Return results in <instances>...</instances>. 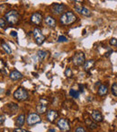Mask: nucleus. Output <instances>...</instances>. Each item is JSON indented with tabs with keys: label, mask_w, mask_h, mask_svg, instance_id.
Listing matches in <instances>:
<instances>
[{
	"label": "nucleus",
	"mask_w": 117,
	"mask_h": 132,
	"mask_svg": "<svg viewBox=\"0 0 117 132\" xmlns=\"http://www.w3.org/2000/svg\"><path fill=\"white\" fill-rule=\"evenodd\" d=\"M57 125L62 132L70 131V123L67 119H64V118L60 119L57 122Z\"/></svg>",
	"instance_id": "6"
},
{
	"label": "nucleus",
	"mask_w": 117,
	"mask_h": 132,
	"mask_svg": "<svg viewBox=\"0 0 117 132\" xmlns=\"http://www.w3.org/2000/svg\"><path fill=\"white\" fill-rule=\"evenodd\" d=\"M0 27L1 28H4V29H6V21L4 20V18H0Z\"/></svg>",
	"instance_id": "25"
},
{
	"label": "nucleus",
	"mask_w": 117,
	"mask_h": 132,
	"mask_svg": "<svg viewBox=\"0 0 117 132\" xmlns=\"http://www.w3.org/2000/svg\"><path fill=\"white\" fill-rule=\"evenodd\" d=\"M86 124L88 125V127L90 130H94V129L97 128V124L96 122H93L90 119H86Z\"/></svg>",
	"instance_id": "19"
},
{
	"label": "nucleus",
	"mask_w": 117,
	"mask_h": 132,
	"mask_svg": "<svg viewBox=\"0 0 117 132\" xmlns=\"http://www.w3.org/2000/svg\"><path fill=\"white\" fill-rule=\"evenodd\" d=\"M66 9H67V6H66L64 4H53L52 5V13L53 14H63L65 13Z\"/></svg>",
	"instance_id": "7"
},
{
	"label": "nucleus",
	"mask_w": 117,
	"mask_h": 132,
	"mask_svg": "<svg viewBox=\"0 0 117 132\" xmlns=\"http://www.w3.org/2000/svg\"><path fill=\"white\" fill-rule=\"evenodd\" d=\"M58 113L57 111L55 110H50L47 112V120L50 121V122H54L58 119Z\"/></svg>",
	"instance_id": "11"
},
{
	"label": "nucleus",
	"mask_w": 117,
	"mask_h": 132,
	"mask_svg": "<svg viewBox=\"0 0 117 132\" xmlns=\"http://www.w3.org/2000/svg\"><path fill=\"white\" fill-rule=\"evenodd\" d=\"M47 108H48L47 103L44 102L43 99H42V100H40V103L36 106V112H37V113H39V114H43V113L46 112Z\"/></svg>",
	"instance_id": "10"
},
{
	"label": "nucleus",
	"mask_w": 117,
	"mask_h": 132,
	"mask_svg": "<svg viewBox=\"0 0 117 132\" xmlns=\"http://www.w3.org/2000/svg\"><path fill=\"white\" fill-rule=\"evenodd\" d=\"M64 74H65V76H72V71H71V69L70 68H67V69L65 70V72H64Z\"/></svg>",
	"instance_id": "27"
},
{
	"label": "nucleus",
	"mask_w": 117,
	"mask_h": 132,
	"mask_svg": "<svg viewBox=\"0 0 117 132\" xmlns=\"http://www.w3.org/2000/svg\"><path fill=\"white\" fill-rule=\"evenodd\" d=\"M13 96L16 100H18V101H25L28 99L29 95H28V93L24 88L19 87L14 92Z\"/></svg>",
	"instance_id": "3"
},
{
	"label": "nucleus",
	"mask_w": 117,
	"mask_h": 132,
	"mask_svg": "<svg viewBox=\"0 0 117 132\" xmlns=\"http://www.w3.org/2000/svg\"><path fill=\"white\" fill-rule=\"evenodd\" d=\"M0 124L1 125H3V123H4V115H1V117H0Z\"/></svg>",
	"instance_id": "32"
},
{
	"label": "nucleus",
	"mask_w": 117,
	"mask_h": 132,
	"mask_svg": "<svg viewBox=\"0 0 117 132\" xmlns=\"http://www.w3.org/2000/svg\"><path fill=\"white\" fill-rule=\"evenodd\" d=\"M112 94L117 97V83H114L112 85Z\"/></svg>",
	"instance_id": "24"
},
{
	"label": "nucleus",
	"mask_w": 117,
	"mask_h": 132,
	"mask_svg": "<svg viewBox=\"0 0 117 132\" xmlns=\"http://www.w3.org/2000/svg\"><path fill=\"white\" fill-rule=\"evenodd\" d=\"M58 42H67V41H68V39L66 38L65 36L60 35V36H58Z\"/></svg>",
	"instance_id": "26"
},
{
	"label": "nucleus",
	"mask_w": 117,
	"mask_h": 132,
	"mask_svg": "<svg viewBox=\"0 0 117 132\" xmlns=\"http://www.w3.org/2000/svg\"><path fill=\"white\" fill-rule=\"evenodd\" d=\"M70 95L72 97H74V98H78L79 95V92H78V91H76L74 89H71L70 91Z\"/></svg>",
	"instance_id": "23"
},
{
	"label": "nucleus",
	"mask_w": 117,
	"mask_h": 132,
	"mask_svg": "<svg viewBox=\"0 0 117 132\" xmlns=\"http://www.w3.org/2000/svg\"><path fill=\"white\" fill-rule=\"evenodd\" d=\"M116 132H117V131H116Z\"/></svg>",
	"instance_id": "36"
},
{
	"label": "nucleus",
	"mask_w": 117,
	"mask_h": 132,
	"mask_svg": "<svg viewBox=\"0 0 117 132\" xmlns=\"http://www.w3.org/2000/svg\"><path fill=\"white\" fill-rule=\"evenodd\" d=\"M24 121H25L24 114H20L17 117V119H16V125H17L18 127H22V126L24 124Z\"/></svg>",
	"instance_id": "18"
},
{
	"label": "nucleus",
	"mask_w": 117,
	"mask_h": 132,
	"mask_svg": "<svg viewBox=\"0 0 117 132\" xmlns=\"http://www.w3.org/2000/svg\"><path fill=\"white\" fill-rule=\"evenodd\" d=\"M27 124L29 126H34L36 124L40 123V121H42V119H40V117L39 114L37 113H30L27 117Z\"/></svg>",
	"instance_id": "8"
},
{
	"label": "nucleus",
	"mask_w": 117,
	"mask_h": 132,
	"mask_svg": "<svg viewBox=\"0 0 117 132\" xmlns=\"http://www.w3.org/2000/svg\"><path fill=\"white\" fill-rule=\"evenodd\" d=\"M75 132H86V130L83 128V127H78V128L76 129Z\"/></svg>",
	"instance_id": "29"
},
{
	"label": "nucleus",
	"mask_w": 117,
	"mask_h": 132,
	"mask_svg": "<svg viewBox=\"0 0 117 132\" xmlns=\"http://www.w3.org/2000/svg\"><path fill=\"white\" fill-rule=\"evenodd\" d=\"M75 10L78 13H80V14H82L84 16H86V17H89L91 15V12L89 11V9H88L85 6H78V5H76V6H75Z\"/></svg>",
	"instance_id": "12"
},
{
	"label": "nucleus",
	"mask_w": 117,
	"mask_h": 132,
	"mask_svg": "<svg viewBox=\"0 0 117 132\" xmlns=\"http://www.w3.org/2000/svg\"><path fill=\"white\" fill-rule=\"evenodd\" d=\"M22 77H24L22 74L20 73L19 71H17V70H13V71H11V73L9 74V78L12 79V80H14V81L20 80Z\"/></svg>",
	"instance_id": "13"
},
{
	"label": "nucleus",
	"mask_w": 117,
	"mask_h": 132,
	"mask_svg": "<svg viewBox=\"0 0 117 132\" xmlns=\"http://www.w3.org/2000/svg\"><path fill=\"white\" fill-rule=\"evenodd\" d=\"M8 108L14 112H14H16V111L18 110V105H17V104H16V103H9V104H8Z\"/></svg>",
	"instance_id": "22"
},
{
	"label": "nucleus",
	"mask_w": 117,
	"mask_h": 132,
	"mask_svg": "<svg viewBox=\"0 0 117 132\" xmlns=\"http://www.w3.org/2000/svg\"><path fill=\"white\" fill-rule=\"evenodd\" d=\"M91 117H92V120L94 122H101V121H103V116H102L101 112L96 110L93 111L92 113H91Z\"/></svg>",
	"instance_id": "14"
},
{
	"label": "nucleus",
	"mask_w": 117,
	"mask_h": 132,
	"mask_svg": "<svg viewBox=\"0 0 117 132\" xmlns=\"http://www.w3.org/2000/svg\"><path fill=\"white\" fill-rule=\"evenodd\" d=\"M112 49H111V50H109V51H108V52H106L104 56H106V58H108V57H109V56H110V55H111V53H112Z\"/></svg>",
	"instance_id": "33"
},
{
	"label": "nucleus",
	"mask_w": 117,
	"mask_h": 132,
	"mask_svg": "<svg viewBox=\"0 0 117 132\" xmlns=\"http://www.w3.org/2000/svg\"><path fill=\"white\" fill-rule=\"evenodd\" d=\"M76 16L73 12L71 11H67L65 13L61 14L60 17V23L61 25H70L72 23H74L76 20Z\"/></svg>",
	"instance_id": "1"
},
{
	"label": "nucleus",
	"mask_w": 117,
	"mask_h": 132,
	"mask_svg": "<svg viewBox=\"0 0 117 132\" xmlns=\"http://www.w3.org/2000/svg\"><path fill=\"white\" fill-rule=\"evenodd\" d=\"M44 22L45 24L48 25L50 28H54V27L56 26V20H55V18H53L50 15H48L44 18Z\"/></svg>",
	"instance_id": "15"
},
{
	"label": "nucleus",
	"mask_w": 117,
	"mask_h": 132,
	"mask_svg": "<svg viewBox=\"0 0 117 132\" xmlns=\"http://www.w3.org/2000/svg\"><path fill=\"white\" fill-rule=\"evenodd\" d=\"M14 132H30V131L22 130V129H20V128H17V129H14Z\"/></svg>",
	"instance_id": "30"
},
{
	"label": "nucleus",
	"mask_w": 117,
	"mask_h": 132,
	"mask_svg": "<svg viewBox=\"0 0 117 132\" xmlns=\"http://www.w3.org/2000/svg\"><path fill=\"white\" fill-rule=\"evenodd\" d=\"M1 46H2V48L4 49V50L6 52L7 54H12V49H11V48L9 47L8 45L6 44V43H4V42H3L2 41V43H1Z\"/></svg>",
	"instance_id": "21"
},
{
	"label": "nucleus",
	"mask_w": 117,
	"mask_h": 132,
	"mask_svg": "<svg viewBox=\"0 0 117 132\" xmlns=\"http://www.w3.org/2000/svg\"><path fill=\"white\" fill-rule=\"evenodd\" d=\"M72 62L75 66L78 67V66L84 65L86 62V56L84 52H78L73 56L72 58Z\"/></svg>",
	"instance_id": "4"
},
{
	"label": "nucleus",
	"mask_w": 117,
	"mask_h": 132,
	"mask_svg": "<svg viewBox=\"0 0 117 132\" xmlns=\"http://www.w3.org/2000/svg\"><path fill=\"white\" fill-rule=\"evenodd\" d=\"M79 88H80V91H81V92H83V89H84V88H82V85H79Z\"/></svg>",
	"instance_id": "35"
},
{
	"label": "nucleus",
	"mask_w": 117,
	"mask_h": 132,
	"mask_svg": "<svg viewBox=\"0 0 117 132\" xmlns=\"http://www.w3.org/2000/svg\"><path fill=\"white\" fill-rule=\"evenodd\" d=\"M94 66V61L93 59H90V60H86L85 62V64L83 65L84 70L85 71H89L91 68H93V67Z\"/></svg>",
	"instance_id": "17"
},
{
	"label": "nucleus",
	"mask_w": 117,
	"mask_h": 132,
	"mask_svg": "<svg viewBox=\"0 0 117 132\" xmlns=\"http://www.w3.org/2000/svg\"><path fill=\"white\" fill-rule=\"evenodd\" d=\"M48 132H56V130H53V129H50V130H48Z\"/></svg>",
	"instance_id": "34"
},
{
	"label": "nucleus",
	"mask_w": 117,
	"mask_h": 132,
	"mask_svg": "<svg viewBox=\"0 0 117 132\" xmlns=\"http://www.w3.org/2000/svg\"><path fill=\"white\" fill-rule=\"evenodd\" d=\"M42 22V14L40 13H34L31 16V22L35 25H40Z\"/></svg>",
	"instance_id": "9"
},
{
	"label": "nucleus",
	"mask_w": 117,
	"mask_h": 132,
	"mask_svg": "<svg viewBox=\"0 0 117 132\" xmlns=\"http://www.w3.org/2000/svg\"><path fill=\"white\" fill-rule=\"evenodd\" d=\"M4 19L10 25H16L19 21V13L16 10H10L6 13Z\"/></svg>",
	"instance_id": "2"
},
{
	"label": "nucleus",
	"mask_w": 117,
	"mask_h": 132,
	"mask_svg": "<svg viewBox=\"0 0 117 132\" xmlns=\"http://www.w3.org/2000/svg\"><path fill=\"white\" fill-rule=\"evenodd\" d=\"M47 52L44 51V50H38V52H37V56H38L39 59L40 60H42V59H44L46 57H47Z\"/></svg>",
	"instance_id": "20"
},
{
	"label": "nucleus",
	"mask_w": 117,
	"mask_h": 132,
	"mask_svg": "<svg viewBox=\"0 0 117 132\" xmlns=\"http://www.w3.org/2000/svg\"><path fill=\"white\" fill-rule=\"evenodd\" d=\"M32 35H34V38L35 42L37 45H42L45 41V36L43 35V33L42 32L39 28H35L32 31Z\"/></svg>",
	"instance_id": "5"
},
{
	"label": "nucleus",
	"mask_w": 117,
	"mask_h": 132,
	"mask_svg": "<svg viewBox=\"0 0 117 132\" xmlns=\"http://www.w3.org/2000/svg\"><path fill=\"white\" fill-rule=\"evenodd\" d=\"M97 93H98V95H100V96H104V95H106L107 93H108L107 85H100Z\"/></svg>",
	"instance_id": "16"
},
{
	"label": "nucleus",
	"mask_w": 117,
	"mask_h": 132,
	"mask_svg": "<svg viewBox=\"0 0 117 132\" xmlns=\"http://www.w3.org/2000/svg\"><path fill=\"white\" fill-rule=\"evenodd\" d=\"M10 35H11L12 37H17V32H16V31H11V32H10Z\"/></svg>",
	"instance_id": "31"
},
{
	"label": "nucleus",
	"mask_w": 117,
	"mask_h": 132,
	"mask_svg": "<svg viewBox=\"0 0 117 132\" xmlns=\"http://www.w3.org/2000/svg\"><path fill=\"white\" fill-rule=\"evenodd\" d=\"M110 44L112 45V46H115V47H117V40L115 38H112L110 40Z\"/></svg>",
	"instance_id": "28"
}]
</instances>
